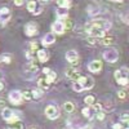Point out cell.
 <instances>
[{"instance_id":"47","label":"cell","mask_w":129,"mask_h":129,"mask_svg":"<svg viewBox=\"0 0 129 129\" xmlns=\"http://www.w3.org/2000/svg\"><path fill=\"white\" fill-rule=\"evenodd\" d=\"M31 129H35V128H31Z\"/></svg>"},{"instance_id":"11","label":"cell","mask_w":129,"mask_h":129,"mask_svg":"<svg viewBox=\"0 0 129 129\" xmlns=\"http://www.w3.org/2000/svg\"><path fill=\"white\" fill-rule=\"evenodd\" d=\"M10 9L9 8H7V7H4V8H2L0 9V21H2L3 23H5V22H8V21L10 19Z\"/></svg>"},{"instance_id":"37","label":"cell","mask_w":129,"mask_h":129,"mask_svg":"<svg viewBox=\"0 0 129 129\" xmlns=\"http://www.w3.org/2000/svg\"><path fill=\"white\" fill-rule=\"evenodd\" d=\"M23 4V0H14V5H17V7H21Z\"/></svg>"},{"instance_id":"46","label":"cell","mask_w":129,"mask_h":129,"mask_svg":"<svg viewBox=\"0 0 129 129\" xmlns=\"http://www.w3.org/2000/svg\"><path fill=\"white\" fill-rule=\"evenodd\" d=\"M40 2H43V3H47V2H49V0H40Z\"/></svg>"},{"instance_id":"42","label":"cell","mask_w":129,"mask_h":129,"mask_svg":"<svg viewBox=\"0 0 129 129\" xmlns=\"http://www.w3.org/2000/svg\"><path fill=\"white\" fill-rule=\"evenodd\" d=\"M41 12H43V9H41V8H39V9L36 10V12H34V13H35V14H40Z\"/></svg>"},{"instance_id":"5","label":"cell","mask_w":129,"mask_h":129,"mask_svg":"<svg viewBox=\"0 0 129 129\" xmlns=\"http://www.w3.org/2000/svg\"><path fill=\"white\" fill-rule=\"evenodd\" d=\"M38 32H39V26L35 22H28L25 26V34L27 36H35L38 35Z\"/></svg>"},{"instance_id":"41","label":"cell","mask_w":129,"mask_h":129,"mask_svg":"<svg viewBox=\"0 0 129 129\" xmlns=\"http://www.w3.org/2000/svg\"><path fill=\"white\" fill-rule=\"evenodd\" d=\"M0 107H2V109H4V107H5V102L4 101H0Z\"/></svg>"},{"instance_id":"19","label":"cell","mask_w":129,"mask_h":129,"mask_svg":"<svg viewBox=\"0 0 129 129\" xmlns=\"http://www.w3.org/2000/svg\"><path fill=\"white\" fill-rule=\"evenodd\" d=\"M56 78H57V74L56 72H53V71H49L48 74H47V83L49 84V83H53L56 80Z\"/></svg>"},{"instance_id":"26","label":"cell","mask_w":129,"mask_h":129,"mask_svg":"<svg viewBox=\"0 0 129 129\" xmlns=\"http://www.w3.org/2000/svg\"><path fill=\"white\" fill-rule=\"evenodd\" d=\"M84 102L87 103L88 106H92V105L94 103V97H93V95H87V97L84 98Z\"/></svg>"},{"instance_id":"21","label":"cell","mask_w":129,"mask_h":129,"mask_svg":"<svg viewBox=\"0 0 129 129\" xmlns=\"http://www.w3.org/2000/svg\"><path fill=\"white\" fill-rule=\"evenodd\" d=\"M64 110H66L69 114H71V112L75 110L74 103H72V102H66V103H64Z\"/></svg>"},{"instance_id":"44","label":"cell","mask_w":129,"mask_h":129,"mask_svg":"<svg viewBox=\"0 0 129 129\" xmlns=\"http://www.w3.org/2000/svg\"><path fill=\"white\" fill-rule=\"evenodd\" d=\"M3 89V83H0V90Z\"/></svg>"},{"instance_id":"33","label":"cell","mask_w":129,"mask_h":129,"mask_svg":"<svg viewBox=\"0 0 129 129\" xmlns=\"http://www.w3.org/2000/svg\"><path fill=\"white\" fill-rule=\"evenodd\" d=\"M109 28H111V22H109V21H105V25H103V30L106 31V30H109Z\"/></svg>"},{"instance_id":"39","label":"cell","mask_w":129,"mask_h":129,"mask_svg":"<svg viewBox=\"0 0 129 129\" xmlns=\"http://www.w3.org/2000/svg\"><path fill=\"white\" fill-rule=\"evenodd\" d=\"M95 40H97V38H89V44H95Z\"/></svg>"},{"instance_id":"9","label":"cell","mask_w":129,"mask_h":129,"mask_svg":"<svg viewBox=\"0 0 129 129\" xmlns=\"http://www.w3.org/2000/svg\"><path fill=\"white\" fill-rule=\"evenodd\" d=\"M101 69H102V62L100 59H94L88 64V70L90 72H100Z\"/></svg>"},{"instance_id":"8","label":"cell","mask_w":129,"mask_h":129,"mask_svg":"<svg viewBox=\"0 0 129 129\" xmlns=\"http://www.w3.org/2000/svg\"><path fill=\"white\" fill-rule=\"evenodd\" d=\"M52 31H53V34L62 35L63 32L66 31V28H64V23L61 22V21H57V22H54L52 25Z\"/></svg>"},{"instance_id":"36","label":"cell","mask_w":129,"mask_h":129,"mask_svg":"<svg viewBox=\"0 0 129 129\" xmlns=\"http://www.w3.org/2000/svg\"><path fill=\"white\" fill-rule=\"evenodd\" d=\"M93 109H94L97 112L101 111V105H100V103H98V105H94V103H93Z\"/></svg>"},{"instance_id":"15","label":"cell","mask_w":129,"mask_h":129,"mask_svg":"<svg viewBox=\"0 0 129 129\" xmlns=\"http://www.w3.org/2000/svg\"><path fill=\"white\" fill-rule=\"evenodd\" d=\"M13 115H14V112H13L12 110H10V109H7V107H4L3 111H2V116H3V119H4V120H7V121H8V120H9Z\"/></svg>"},{"instance_id":"40","label":"cell","mask_w":129,"mask_h":129,"mask_svg":"<svg viewBox=\"0 0 129 129\" xmlns=\"http://www.w3.org/2000/svg\"><path fill=\"white\" fill-rule=\"evenodd\" d=\"M114 129H123V128H121V125H120V123H119V124H115V125H114Z\"/></svg>"},{"instance_id":"29","label":"cell","mask_w":129,"mask_h":129,"mask_svg":"<svg viewBox=\"0 0 129 129\" xmlns=\"http://www.w3.org/2000/svg\"><path fill=\"white\" fill-rule=\"evenodd\" d=\"M2 61L5 62V63H10V62H12V57H10L9 54H3L2 56Z\"/></svg>"},{"instance_id":"35","label":"cell","mask_w":129,"mask_h":129,"mask_svg":"<svg viewBox=\"0 0 129 129\" xmlns=\"http://www.w3.org/2000/svg\"><path fill=\"white\" fill-rule=\"evenodd\" d=\"M71 27H72V23H71V21H70V19H67V22L64 23V28H67V30H71Z\"/></svg>"},{"instance_id":"16","label":"cell","mask_w":129,"mask_h":129,"mask_svg":"<svg viewBox=\"0 0 129 129\" xmlns=\"http://www.w3.org/2000/svg\"><path fill=\"white\" fill-rule=\"evenodd\" d=\"M58 7L62 8V9H69L71 7V2L70 0H58Z\"/></svg>"},{"instance_id":"4","label":"cell","mask_w":129,"mask_h":129,"mask_svg":"<svg viewBox=\"0 0 129 129\" xmlns=\"http://www.w3.org/2000/svg\"><path fill=\"white\" fill-rule=\"evenodd\" d=\"M45 114H47V116L49 117L50 120H56L57 117L59 116V110H58V107L53 106V105H49V106H47V109H45Z\"/></svg>"},{"instance_id":"27","label":"cell","mask_w":129,"mask_h":129,"mask_svg":"<svg viewBox=\"0 0 129 129\" xmlns=\"http://www.w3.org/2000/svg\"><path fill=\"white\" fill-rule=\"evenodd\" d=\"M83 115L85 117H92V110L89 107H85V109H83Z\"/></svg>"},{"instance_id":"32","label":"cell","mask_w":129,"mask_h":129,"mask_svg":"<svg viewBox=\"0 0 129 129\" xmlns=\"http://www.w3.org/2000/svg\"><path fill=\"white\" fill-rule=\"evenodd\" d=\"M97 119H98V120H103L105 119V114L102 111H98V112H97Z\"/></svg>"},{"instance_id":"10","label":"cell","mask_w":129,"mask_h":129,"mask_svg":"<svg viewBox=\"0 0 129 129\" xmlns=\"http://www.w3.org/2000/svg\"><path fill=\"white\" fill-rule=\"evenodd\" d=\"M66 59L71 63V64H76L79 62V54H78V52H75V50H69L66 53Z\"/></svg>"},{"instance_id":"7","label":"cell","mask_w":129,"mask_h":129,"mask_svg":"<svg viewBox=\"0 0 129 129\" xmlns=\"http://www.w3.org/2000/svg\"><path fill=\"white\" fill-rule=\"evenodd\" d=\"M78 81L81 83L83 89H90L93 85H94V80L92 78H89V76H80L78 79Z\"/></svg>"},{"instance_id":"12","label":"cell","mask_w":129,"mask_h":129,"mask_svg":"<svg viewBox=\"0 0 129 129\" xmlns=\"http://www.w3.org/2000/svg\"><path fill=\"white\" fill-rule=\"evenodd\" d=\"M54 41H56V36H54V34H53V32H49V34H47L44 38H43V40H41V43H43V45H44V47L52 45Z\"/></svg>"},{"instance_id":"38","label":"cell","mask_w":129,"mask_h":129,"mask_svg":"<svg viewBox=\"0 0 129 129\" xmlns=\"http://www.w3.org/2000/svg\"><path fill=\"white\" fill-rule=\"evenodd\" d=\"M35 49H38V44H36V43H31V50L30 52L35 50Z\"/></svg>"},{"instance_id":"34","label":"cell","mask_w":129,"mask_h":129,"mask_svg":"<svg viewBox=\"0 0 129 129\" xmlns=\"http://www.w3.org/2000/svg\"><path fill=\"white\" fill-rule=\"evenodd\" d=\"M117 97H119V98H121V100H124L125 97H126V94H125L124 90H119V93H117Z\"/></svg>"},{"instance_id":"22","label":"cell","mask_w":129,"mask_h":129,"mask_svg":"<svg viewBox=\"0 0 129 129\" xmlns=\"http://www.w3.org/2000/svg\"><path fill=\"white\" fill-rule=\"evenodd\" d=\"M31 93H32L31 95L34 97V98H41V97H43V94H44L41 89H34V90H32Z\"/></svg>"},{"instance_id":"1","label":"cell","mask_w":129,"mask_h":129,"mask_svg":"<svg viewBox=\"0 0 129 129\" xmlns=\"http://www.w3.org/2000/svg\"><path fill=\"white\" fill-rule=\"evenodd\" d=\"M87 32L92 36V38H103L105 34H106V31L102 28V27H98V26H95V25H87Z\"/></svg>"},{"instance_id":"3","label":"cell","mask_w":129,"mask_h":129,"mask_svg":"<svg viewBox=\"0 0 129 129\" xmlns=\"http://www.w3.org/2000/svg\"><path fill=\"white\" fill-rule=\"evenodd\" d=\"M103 58H105V61L110 62V63H115L119 59V53L115 49H107L103 52Z\"/></svg>"},{"instance_id":"6","label":"cell","mask_w":129,"mask_h":129,"mask_svg":"<svg viewBox=\"0 0 129 129\" xmlns=\"http://www.w3.org/2000/svg\"><path fill=\"white\" fill-rule=\"evenodd\" d=\"M22 92L19 90H12L9 93V101L12 102L13 105H21L22 102Z\"/></svg>"},{"instance_id":"43","label":"cell","mask_w":129,"mask_h":129,"mask_svg":"<svg viewBox=\"0 0 129 129\" xmlns=\"http://www.w3.org/2000/svg\"><path fill=\"white\" fill-rule=\"evenodd\" d=\"M49 71H50V70H49V69H47V67H45V69H43V72H44V74H48Z\"/></svg>"},{"instance_id":"14","label":"cell","mask_w":129,"mask_h":129,"mask_svg":"<svg viewBox=\"0 0 129 129\" xmlns=\"http://www.w3.org/2000/svg\"><path fill=\"white\" fill-rule=\"evenodd\" d=\"M38 58L40 62H47L48 58H49V54H48V52L44 50V49H40L38 50Z\"/></svg>"},{"instance_id":"13","label":"cell","mask_w":129,"mask_h":129,"mask_svg":"<svg viewBox=\"0 0 129 129\" xmlns=\"http://www.w3.org/2000/svg\"><path fill=\"white\" fill-rule=\"evenodd\" d=\"M66 76L69 79H72V80H78L80 78V74H79L78 70H75V69H69L66 71Z\"/></svg>"},{"instance_id":"30","label":"cell","mask_w":129,"mask_h":129,"mask_svg":"<svg viewBox=\"0 0 129 129\" xmlns=\"http://www.w3.org/2000/svg\"><path fill=\"white\" fill-rule=\"evenodd\" d=\"M9 129H22V124H21L19 121H16L12 124V126H10Z\"/></svg>"},{"instance_id":"45","label":"cell","mask_w":129,"mask_h":129,"mask_svg":"<svg viewBox=\"0 0 129 129\" xmlns=\"http://www.w3.org/2000/svg\"><path fill=\"white\" fill-rule=\"evenodd\" d=\"M112 2H119V3H121L123 0H112Z\"/></svg>"},{"instance_id":"24","label":"cell","mask_w":129,"mask_h":129,"mask_svg":"<svg viewBox=\"0 0 129 129\" xmlns=\"http://www.w3.org/2000/svg\"><path fill=\"white\" fill-rule=\"evenodd\" d=\"M112 43H114V38H103L101 40V44H103V45H110Z\"/></svg>"},{"instance_id":"17","label":"cell","mask_w":129,"mask_h":129,"mask_svg":"<svg viewBox=\"0 0 129 129\" xmlns=\"http://www.w3.org/2000/svg\"><path fill=\"white\" fill-rule=\"evenodd\" d=\"M26 71H27V72L35 74V72H38V66H36L34 62H31V63H28L27 66H26Z\"/></svg>"},{"instance_id":"28","label":"cell","mask_w":129,"mask_h":129,"mask_svg":"<svg viewBox=\"0 0 129 129\" xmlns=\"http://www.w3.org/2000/svg\"><path fill=\"white\" fill-rule=\"evenodd\" d=\"M38 84H39V87H40V88H44V89L48 88V83H47V80H44V79H39Z\"/></svg>"},{"instance_id":"31","label":"cell","mask_w":129,"mask_h":129,"mask_svg":"<svg viewBox=\"0 0 129 129\" xmlns=\"http://www.w3.org/2000/svg\"><path fill=\"white\" fill-rule=\"evenodd\" d=\"M22 98H23V100H31L32 95L30 94V92L26 90V92H22Z\"/></svg>"},{"instance_id":"2","label":"cell","mask_w":129,"mask_h":129,"mask_svg":"<svg viewBox=\"0 0 129 129\" xmlns=\"http://www.w3.org/2000/svg\"><path fill=\"white\" fill-rule=\"evenodd\" d=\"M115 79L120 85H126L128 84V69L121 67L120 70L115 71Z\"/></svg>"},{"instance_id":"23","label":"cell","mask_w":129,"mask_h":129,"mask_svg":"<svg viewBox=\"0 0 129 129\" xmlns=\"http://www.w3.org/2000/svg\"><path fill=\"white\" fill-rule=\"evenodd\" d=\"M67 10H57V17L59 18V19H64L66 18L67 19Z\"/></svg>"},{"instance_id":"20","label":"cell","mask_w":129,"mask_h":129,"mask_svg":"<svg viewBox=\"0 0 129 129\" xmlns=\"http://www.w3.org/2000/svg\"><path fill=\"white\" fill-rule=\"evenodd\" d=\"M36 9V2H34V0H31V2L27 3V10H30L31 13H34Z\"/></svg>"},{"instance_id":"25","label":"cell","mask_w":129,"mask_h":129,"mask_svg":"<svg viewBox=\"0 0 129 129\" xmlns=\"http://www.w3.org/2000/svg\"><path fill=\"white\" fill-rule=\"evenodd\" d=\"M72 89H74V90H76V92H81V90H84V89H83V85H81V83H79L78 80H76V83H74V85H72Z\"/></svg>"},{"instance_id":"18","label":"cell","mask_w":129,"mask_h":129,"mask_svg":"<svg viewBox=\"0 0 129 129\" xmlns=\"http://www.w3.org/2000/svg\"><path fill=\"white\" fill-rule=\"evenodd\" d=\"M128 115L126 114H124L123 116H121V123H120V125H121V128L123 129H128L129 128V124H128Z\"/></svg>"}]
</instances>
